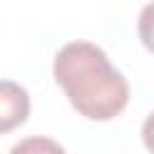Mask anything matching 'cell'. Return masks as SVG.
Segmentation results:
<instances>
[{
  "label": "cell",
  "instance_id": "277c9868",
  "mask_svg": "<svg viewBox=\"0 0 154 154\" xmlns=\"http://www.w3.org/2000/svg\"><path fill=\"white\" fill-rule=\"evenodd\" d=\"M137 36L149 53H154V2H147L137 19Z\"/></svg>",
  "mask_w": 154,
  "mask_h": 154
},
{
  "label": "cell",
  "instance_id": "7a4b0ae2",
  "mask_svg": "<svg viewBox=\"0 0 154 154\" xmlns=\"http://www.w3.org/2000/svg\"><path fill=\"white\" fill-rule=\"evenodd\" d=\"M31 111L29 91L12 79H0V135L26 123Z\"/></svg>",
  "mask_w": 154,
  "mask_h": 154
},
{
  "label": "cell",
  "instance_id": "6da1fadb",
  "mask_svg": "<svg viewBox=\"0 0 154 154\" xmlns=\"http://www.w3.org/2000/svg\"><path fill=\"white\" fill-rule=\"evenodd\" d=\"M53 77L70 106L89 120H111L130 101V87L103 48L89 41L65 43L53 60Z\"/></svg>",
  "mask_w": 154,
  "mask_h": 154
},
{
  "label": "cell",
  "instance_id": "5b68a950",
  "mask_svg": "<svg viewBox=\"0 0 154 154\" xmlns=\"http://www.w3.org/2000/svg\"><path fill=\"white\" fill-rule=\"evenodd\" d=\"M142 142H144V147L154 154V113H149L147 120L142 123Z\"/></svg>",
  "mask_w": 154,
  "mask_h": 154
},
{
  "label": "cell",
  "instance_id": "3957f363",
  "mask_svg": "<svg viewBox=\"0 0 154 154\" xmlns=\"http://www.w3.org/2000/svg\"><path fill=\"white\" fill-rule=\"evenodd\" d=\"M10 154H67L55 140H51V137H24V140H19L12 149H10Z\"/></svg>",
  "mask_w": 154,
  "mask_h": 154
}]
</instances>
